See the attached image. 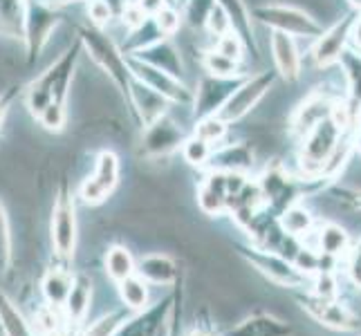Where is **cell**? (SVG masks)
I'll list each match as a JSON object with an SVG mask.
<instances>
[{"label":"cell","instance_id":"30","mask_svg":"<svg viewBox=\"0 0 361 336\" xmlns=\"http://www.w3.org/2000/svg\"><path fill=\"white\" fill-rule=\"evenodd\" d=\"M180 148H182L184 159L193 166H204L211 157V153H214V146L204 139H200L197 135H193L191 139H184V144Z\"/></svg>","mask_w":361,"mask_h":336},{"label":"cell","instance_id":"7","mask_svg":"<svg viewBox=\"0 0 361 336\" xmlns=\"http://www.w3.org/2000/svg\"><path fill=\"white\" fill-rule=\"evenodd\" d=\"M254 16L274 27L276 32L294 34V36H317L321 34V27L314 18H310L305 11L288 7V5H263L254 9Z\"/></svg>","mask_w":361,"mask_h":336},{"label":"cell","instance_id":"20","mask_svg":"<svg viewBox=\"0 0 361 336\" xmlns=\"http://www.w3.org/2000/svg\"><path fill=\"white\" fill-rule=\"evenodd\" d=\"M90 298H92L90 278L83 276V273H77V276L72 278V287L63 305L66 314L72 323H79L85 316V312H88V307H90Z\"/></svg>","mask_w":361,"mask_h":336},{"label":"cell","instance_id":"16","mask_svg":"<svg viewBox=\"0 0 361 336\" xmlns=\"http://www.w3.org/2000/svg\"><path fill=\"white\" fill-rule=\"evenodd\" d=\"M269 45H271L274 63H276L281 77L294 81L298 77V72H301V58H298V49L292 41V36L285 32H274Z\"/></svg>","mask_w":361,"mask_h":336},{"label":"cell","instance_id":"52","mask_svg":"<svg viewBox=\"0 0 361 336\" xmlns=\"http://www.w3.org/2000/svg\"><path fill=\"white\" fill-rule=\"evenodd\" d=\"M159 336H166V334H159Z\"/></svg>","mask_w":361,"mask_h":336},{"label":"cell","instance_id":"19","mask_svg":"<svg viewBox=\"0 0 361 336\" xmlns=\"http://www.w3.org/2000/svg\"><path fill=\"white\" fill-rule=\"evenodd\" d=\"M229 336H290V325H285L271 314H256L233 328Z\"/></svg>","mask_w":361,"mask_h":336},{"label":"cell","instance_id":"39","mask_svg":"<svg viewBox=\"0 0 361 336\" xmlns=\"http://www.w3.org/2000/svg\"><path fill=\"white\" fill-rule=\"evenodd\" d=\"M121 323H123L121 314H108L104 318H99L97 323H92L83 336H113L121 328Z\"/></svg>","mask_w":361,"mask_h":336},{"label":"cell","instance_id":"26","mask_svg":"<svg viewBox=\"0 0 361 336\" xmlns=\"http://www.w3.org/2000/svg\"><path fill=\"white\" fill-rule=\"evenodd\" d=\"M330 115V108L328 104L323 101L321 97H310L307 101L298 108L296 117H294V128L301 130V132H307L310 128H314L319 121L328 119Z\"/></svg>","mask_w":361,"mask_h":336},{"label":"cell","instance_id":"22","mask_svg":"<svg viewBox=\"0 0 361 336\" xmlns=\"http://www.w3.org/2000/svg\"><path fill=\"white\" fill-rule=\"evenodd\" d=\"M72 287V273L66 269H49L41 282V290L47 298L49 307H63Z\"/></svg>","mask_w":361,"mask_h":336},{"label":"cell","instance_id":"17","mask_svg":"<svg viewBox=\"0 0 361 336\" xmlns=\"http://www.w3.org/2000/svg\"><path fill=\"white\" fill-rule=\"evenodd\" d=\"M135 273L151 285H173L178 278V267L169 256L151 254L142 258L140 265H135Z\"/></svg>","mask_w":361,"mask_h":336},{"label":"cell","instance_id":"4","mask_svg":"<svg viewBox=\"0 0 361 336\" xmlns=\"http://www.w3.org/2000/svg\"><path fill=\"white\" fill-rule=\"evenodd\" d=\"M339 137H341V128L334 126V121L330 117L319 121L314 128H310L305 132L301 166L307 175H319V173H323L332 151L339 144Z\"/></svg>","mask_w":361,"mask_h":336},{"label":"cell","instance_id":"38","mask_svg":"<svg viewBox=\"0 0 361 336\" xmlns=\"http://www.w3.org/2000/svg\"><path fill=\"white\" fill-rule=\"evenodd\" d=\"M207 30L211 32L218 39V36H225L227 32H231L233 27H231V20H229V16H227V11L222 9V5H218V0H216V7L211 9V14H209V18H207Z\"/></svg>","mask_w":361,"mask_h":336},{"label":"cell","instance_id":"10","mask_svg":"<svg viewBox=\"0 0 361 336\" xmlns=\"http://www.w3.org/2000/svg\"><path fill=\"white\" fill-rule=\"evenodd\" d=\"M182 144H184V130L180 128V123L164 115L146 126L142 151L146 157H166L173 151H178Z\"/></svg>","mask_w":361,"mask_h":336},{"label":"cell","instance_id":"12","mask_svg":"<svg viewBox=\"0 0 361 336\" xmlns=\"http://www.w3.org/2000/svg\"><path fill=\"white\" fill-rule=\"evenodd\" d=\"M310 316H314L321 325L332 328V330H353L355 328V316L350 309L341 305L337 298H319V296H307L303 305Z\"/></svg>","mask_w":361,"mask_h":336},{"label":"cell","instance_id":"8","mask_svg":"<svg viewBox=\"0 0 361 336\" xmlns=\"http://www.w3.org/2000/svg\"><path fill=\"white\" fill-rule=\"evenodd\" d=\"M119 182V157L113 151H102L97 155L94 173L81 184L79 195L85 204H102L115 191Z\"/></svg>","mask_w":361,"mask_h":336},{"label":"cell","instance_id":"29","mask_svg":"<svg viewBox=\"0 0 361 336\" xmlns=\"http://www.w3.org/2000/svg\"><path fill=\"white\" fill-rule=\"evenodd\" d=\"M119 296L126 307L130 309H144L148 305V287H146V280H142L137 273L133 276L123 278L119 282Z\"/></svg>","mask_w":361,"mask_h":336},{"label":"cell","instance_id":"40","mask_svg":"<svg viewBox=\"0 0 361 336\" xmlns=\"http://www.w3.org/2000/svg\"><path fill=\"white\" fill-rule=\"evenodd\" d=\"M113 16H115V14H113V9H110V7L104 3V0H90V3H88V18L92 20L94 27L102 30L106 23L113 20Z\"/></svg>","mask_w":361,"mask_h":336},{"label":"cell","instance_id":"1","mask_svg":"<svg viewBox=\"0 0 361 336\" xmlns=\"http://www.w3.org/2000/svg\"><path fill=\"white\" fill-rule=\"evenodd\" d=\"M81 49H83V45L79 39L74 43H70V47L66 49V52L61 54L54 63L30 85L27 108L34 117H39L49 104H66L68 101L74 74H77Z\"/></svg>","mask_w":361,"mask_h":336},{"label":"cell","instance_id":"25","mask_svg":"<svg viewBox=\"0 0 361 336\" xmlns=\"http://www.w3.org/2000/svg\"><path fill=\"white\" fill-rule=\"evenodd\" d=\"M25 0H0V32L5 36H23Z\"/></svg>","mask_w":361,"mask_h":336},{"label":"cell","instance_id":"31","mask_svg":"<svg viewBox=\"0 0 361 336\" xmlns=\"http://www.w3.org/2000/svg\"><path fill=\"white\" fill-rule=\"evenodd\" d=\"M202 66L204 70L211 74V77H235L238 74V63L227 56H222L220 52H216V49H211V52L204 54L202 58Z\"/></svg>","mask_w":361,"mask_h":336},{"label":"cell","instance_id":"23","mask_svg":"<svg viewBox=\"0 0 361 336\" xmlns=\"http://www.w3.org/2000/svg\"><path fill=\"white\" fill-rule=\"evenodd\" d=\"M317 240H319V251L323 256H345L348 249H350V238H348L345 229L332 222L323 224Z\"/></svg>","mask_w":361,"mask_h":336},{"label":"cell","instance_id":"24","mask_svg":"<svg viewBox=\"0 0 361 336\" xmlns=\"http://www.w3.org/2000/svg\"><path fill=\"white\" fill-rule=\"evenodd\" d=\"M0 330L5 332V336H34L30 323L23 318L16 305L3 292H0Z\"/></svg>","mask_w":361,"mask_h":336},{"label":"cell","instance_id":"21","mask_svg":"<svg viewBox=\"0 0 361 336\" xmlns=\"http://www.w3.org/2000/svg\"><path fill=\"white\" fill-rule=\"evenodd\" d=\"M169 305H171V301L159 303L157 307L148 309L146 314H142V316H137L135 321L126 323V325H123L121 330H117L113 336H155L161 318H164V314L169 312Z\"/></svg>","mask_w":361,"mask_h":336},{"label":"cell","instance_id":"49","mask_svg":"<svg viewBox=\"0 0 361 336\" xmlns=\"http://www.w3.org/2000/svg\"><path fill=\"white\" fill-rule=\"evenodd\" d=\"M52 5H59V3H72V0H49Z\"/></svg>","mask_w":361,"mask_h":336},{"label":"cell","instance_id":"14","mask_svg":"<svg viewBox=\"0 0 361 336\" xmlns=\"http://www.w3.org/2000/svg\"><path fill=\"white\" fill-rule=\"evenodd\" d=\"M249 263L256 265L260 271L269 276L274 282L288 285V287H294V285L303 282V273L298 271L292 263H288L285 258H281L276 251H260V254H249Z\"/></svg>","mask_w":361,"mask_h":336},{"label":"cell","instance_id":"28","mask_svg":"<svg viewBox=\"0 0 361 336\" xmlns=\"http://www.w3.org/2000/svg\"><path fill=\"white\" fill-rule=\"evenodd\" d=\"M314 218L310 216V211H305L303 206H288L285 213L281 216V227L283 231L292 235V238H298V235H307L312 231Z\"/></svg>","mask_w":361,"mask_h":336},{"label":"cell","instance_id":"33","mask_svg":"<svg viewBox=\"0 0 361 336\" xmlns=\"http://www.w3.org/2000/svg\"><path fill=\"white\" fill-rule=\"evenodd\" d=\"M214 7H216V0H186L184 20L189 23L191 27H204V23Z\"/></svg>","mask_w":361,"mask_h":336},{"label":"cell","instance_id":"15","mask_svg":"<svg viewBox=\"0 0 361 336\" xmlns=\"http://www.w3.org/2000/svg\"><path fill=\"white\" fill-rule=\"evenodd\" d=\"M128 56L140 58V61H144V63L164 70V72L173 74V77H178V79L182 77V72H184L180 49L166 39H161V41L148 45V47L140 49V52H135V54H128Z\"/></svg>","mask_w":361,"mask_h":336},{"label":"cell","instance_id":"44","mask_svg":"<svg viewBox=\"0 0 361 336\" xmlns=\"http://www.w3.org/2000/svg\"><path fill=\"white\" fill-rule=\"evenodd\" d=\"M353 39H355V45L361 49V20L357 23V27H355V32H353Z\"/></svg>","mask_w":361,"mask_h":336},{"label":"cell","instance_id":"36","mask_svg":"<svg viewBox=\"0 0 361 336\" xmlns=\"http://www.w3.org/2000/svg\"><path fill=\"white\" fill-rule=\"evenodd\" d=\"M11 260V229L7 220V211L0 202V269H7Z\"/></svg>","mask_w":361,"mask_h":336},{"label":"cell","instance_id":"2","mask_svg":"<svg viewBox=\"0 0 361 336\" xmlns=\"http://www.w3.org/2000/svg\"><path fill=\"white\" fill-rule=\"evenodd\" d=\"M79 41L83 47H88L90 56L99 63V68H102L110 79H113V83L117 85V88L121 90V94L126 97V101L130 104L128 99V92H130V81H133V74L128 70V61L126 56L121 54V49L113 43V39L110 36H106L99 27H94V25H85V27L79 30Z\"/></svg>","mask_w":361,"mask_h":336},{"label":"cell","instance_id":"43","mask_svg":"<svg viewBox=\"0 0 361 336\" xmlns=\"http://www.w3.org/2000/svg\"><path fill=\"white\" fill-rule=\"evenodd\" d=\"M135 5L140 7L146 16H155L157 11L164 5H169V3H166V0H135Z\"/></svg>","mask_w":361,"mask_h":336},{"label":"cell","instance_id":"42","mask_svg":"<svg viewBox=\"0 0 361 336\" xmlns=\"http://www.w3.org/2000/svg\"><path fill=\"white\" fill-rule=\"evenodd\" d=\"M348 273H350V278L357 287H361V244L355 251L348 254Z\"/></svg>","mask_w":361,"mask_h":336},{"label":"cell","instance_id":"47","mask_svg":"<svg viewBox=\"0 0 361 336\" xmlns=\"http://www.w3.org/2000/svg\"><path fill=\"white\" fill-rule=\"evenodd\" d=\"M191 336H211V334L204 332V330H195V332H191Z\"/></svg>","mask_w":361,"mask_h":336},{"label":"cell","instance_id":"37","mask_svg":"<svg viewBox=\"0 0 361 336\" xmlns=\"http://www.w3.org/2000/svg\"><path fill=\"white\" fill-rule=\"evenodd\" d=\"M153 20L157 23V27L161 30V34H164L166 39H169V36H173V34H176V32L180 30L182 16H180L173 7L164 5V7H161V9L157 11V14L153 16Z\"/></svg>","mask_w":361,"mask_h":336},{"label":"cell","instance_id":"11","mask_svg":"<svg viewBox=\"0 0 361 336\" xmlns=\"http://www.w3.org/2000/svg\"><path fill=\"white\" fill-rule=\"evenodd\" d=\"M235 90V81L233 77H209L200 81L197 85V92L193 97L195 104V117L202 119L209 115H218V110L225 106V101L231 97V92Z\"/></svg>","mask_w":361,"mask_h":336},{"label":"cell","instance_id":"9","mask_svg":"<svg viewBox=\"0 0 361 336\" xmlns=\"http://www.w3.org/2000/svg\"><path fill=\"white\" fill-rule=\"evenodd\" d=\"M271 85H274V77L269 72L258 74L254 79H247L245 83H240L238 88H235V92H231L225 106L218 110V117L227 123L243 119L247 112L265 97V92L271 88Z\"/></svg>","mask_w":361,"mask_h":336},{"label":"cell","instance_id":"41","mask_svg":"<svg viewBox=\"0 0 361 336\" xmlns=\"http://www.w3.org/2000/svg\"><path fill=\"white\" fill-rule=\"evenodd\" d=\"M314 296H319V298H337V280H334L326 271H317Z\"/></svg>","mask_w":361,"mask_h":336},{"label":"cell","instance_id":"6","mask_svg":"<svg viewBox=\"0 0 361 336\" xmlns=\"http://www.w3.org/2000/svg\"><path fill=\"white\" fill-rule=\"evenodd\" d=\"M126 61H128V70L133 74V79L148 85V88H153L164 99H169L171 104H184L186 106V104L193 101L191 90L186 88V85L178 77H173V74L159 70V68L148 66V63H144V61L135 58V56H126Z\"/></svg>","mask_w":361,"mask_h":336},{"label":"cell","instance_id":"3","mask_svg":"<svg viewBox=\"0 0 361 336\" xmlns=\"http://www.w3.org/2000/svg\"><path fill=\"white\" fill-rule=\"evenodd\" d=\"M61 20L59 9L49 0H25V27L23 39L27 41L30 61L41 54V49L47 45L49 36L56 30Z\"/></svg>","mask_w":361,"mask_h":336},{"label":"cell","instance_id":"5","mask_svg":"<svg viewBox=\"0 0 361 336\" xmlns=\"http://www.w3.org/2000/svg\"><path fill=\"white\" fill-rule=\"evenodd\" d=\"M49 231H52V247L56 256L72 258L74 249H77V209H74V200L66 184L59 189V195L54 200Z\"/></svg>","mask_w":361,"mask_h":336},{"label":"cell","instance_id":"18","mask_svg":"<svg viewBox=\"0 0 361 336\" xmlns=\"http://www.w3.org/2000/svg\"><path fill=\"white\" fill-rule=\"evenodd\" d=\"M350 25H353V20L345 18L343 23L334 25V27L328 34L321 36L319 45L314 47V58H317L319 66H330V63H334V61L341 56L343 43L348 39V32H350Z\"/></svg>","mask_w":361,"mask_h":336},{"label":"cell","instance_id":"35","mask_svg":"<svg viewBox=\"0 0 361 336\" xmlns=\"http://www.w3.org/2000/svg\"><path fill=\"white\" fill-rule=\"evenodd\" d=\"M216 52H220L222 56H227L235 63H240L243 56H245V45H243V39L233 30L227 32L225 36H218L216 41Z\"/></svg>","mask_w":361,"mask_h":336},{"label":"cell","instance_id":"13","mask_svg":"<svg viewBox=\"0 0 361 336\" xmlns=\"http://www.w3.org/2000/svg\"><path fill=\"white\" fill-rule=\"evenodd\" d=\"M128 99H130V106L137 110V115H140V119L144 121V126L157 121L159 117L169 115V106H171L169 99H164L159 92H155L153 88L140 83L137 79L130 81Z\"/></svg>","mask_w":361,"mask_h":336},{"label":"cell","instance_id":"51","mask_svg":"<svg viewBox=\"0 0 361 336\" xmlns=\"http://www.w3.org/2000/svg\"><path fill=\"white\" fill-rule=\"evenodd\" d=\"M357 202H361V195H359V200H357Z\"/></svg>","mask_w":361,"mask_h":336},{"label":"cell","instance_id":"48","mask_svg":"<svg viewBox=\"0 0 361 336\" xmlns=\"http://www.w3.org/2000/svg\"><path fill=\"white\" fill-rule=\"evenodd\" d=\"M357 148H359V153H361V128H359V135H357Z\"/></svg>","mask_w":361,"mask_h":336},{"label":"cell","instance_id":"27","mask_svg":"<svg viewBox=\"0 0 361 336\" xmlns=\"http://www.w3.org/2000/svg\"><path fill=\"white\" fill-rule=\"evenodd\" d=\"M106 271H108V276L121 282L123 278H128L135 273V260L130 256V251L126 247H110L108 249V254H106Z\"/></svg>","mask_w":361,"mask_h":336},{"label":"cell","instance_id":"32","mask_svg":"<svg viewBox=\"0 0 361 336\" xmlns=\"http://www.w3.org/2000/svg\"><path fill=\"white\" fill-rule=\"evenodd\" d=\"M195 135L200 137V139L209 142L211 146L218 144L222 137L227 135V121H222L218 115H209V117H202L200 123L195 126Z\"/></svg>","mask_w":361,"mask_h":336},{"label":"cell","instance_id":"45","mask_svg":"<svg viewBox=\"0 0 361 336\" xmlns=\"http://www.w3.org/2000/svg\"><path fill=\"white\" fill-rule=\"evenodd\" d=\"M5 110H7V99H3V97H0V123H3Z\"/></svg>","mask_w":361,"mask_h":336},{"label":"cell","instance_id":"46","mask_svg":"<svg viewBox=\"0 0 361 336\" xmlns=\"http://www.w3.org/2000/svg\"><path fill=\"white\" fill-rule=\"evenodd\" d=\"M43 336H63V332H61V328H54V330L43 332Z\"/></svg>","mask_w":361,"mask_h":336},{"label":"cell","instance_id":"50","mask_svg":"<svg viewBox=\"0 0 361 336\" xmlns=\"http://www.w3.org/2000/svg\"><path fill=\"white\" fill-rule=\"evenodd\" d=\"M350 5H355V7H359V9H361V0H350Z\"/></svg>","mask_w":361,"mask_h":336},{"label":"cell","instance_id":"34","mask_svg":"<svg viewBox=\"0 0 361 336\" xmlns=\"http://www.w3.org/2000/svg\"><path fill=\"white\" fill-rule=\"evenodd\" d=\"M36 119H39V123H41L45 130L61 132V130L66 128V121H68L66 104H49Z\"/></svg>","mask_w":361,"mask_h":336}]
</instances>
